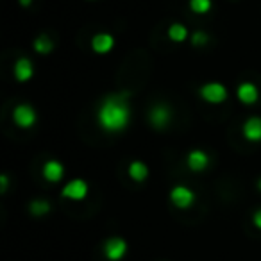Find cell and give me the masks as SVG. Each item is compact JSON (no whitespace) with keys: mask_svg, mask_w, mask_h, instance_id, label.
I'll return each instance as SVG.
<instances>
[{"mask_svg":"<svg viewBox=\"0 0 261 261\" xmlns=\"http://www.w3.org/2000/svg\"><path fill=\"white\" fill-rule=\"evenodd\" d=\"M0 181H2V192H6V188H8V177H6V175H2V177H0Z\"/></svg>","mask_w":261,"mask_h":261,"instance_id":"21","label":"cell"},{"mask_svg":"<svg viewBox=\"0 0 261 261\" xmlns=\"http://www.w3.org/2000/svg\"><path fill=\"white\" fill-rule=\"evenodd\" d=\"M207 161L210 160H207L206 152H202V150H193L188 156V167L192 168L193 172H200L207 167Z\"/></svg>","mask_w":261,"mask_h":261,"instance_id":"10","label":"cell"},{"mask_svg":"<svg viewBox=\"0 0 261 261\" xmlns=\"http://www.w3.org/2000/svg\"><path fill=\"white\" fill-rule=\"evenodd\" d=\"M31 213L36 215V217H41V215L48 213V210H50V206H48L47 200H34L33 204L29 206Z\"/></svg>","mask_w":261,"mask_h":261,"instance_id":"18","label":"cell"},{"mask_svg":"<svg viewBox=\"0 0 261 261\" xmlns=\"http://www.w3.org/2000/svg\"><path fill=\"white\" fill-rule=\"evenodd\" d=\"M63 165L58 163V161H48V163H45L43 167V175L47 181L50 182H58L59 179L63 177Z\"/></svg>","mask_w":261,"mask_h":261,"instance_id":"11","label":"cell"},{"mask_svg":"<svg viewBox=\"0 0 261 261\" xmlns=\"http://www.w3.org/2000/svg\"><path fill=\"white\" fill-rule=\"evenodd\" d=\"M200 97L210 104H220L227 97V90L220 83H207L200 88Z\"/></svg>","mask_w":261,"mask_h":261,"instance_id":"2","label":"cell"},{"mask_svg":"<svg viewBox=\"0 0 261 261\" xmlns=\"http://www.w3.org/2000/svg\"><path fill=\"white\" fill-rule=\"evenodd\" d=\"M238 98L243 104H254L257 100V88L252 83H243L238 88Z\"/></svg>","mask_w":261,"mask_h":261,"instance_id":"9","label":"cell"},{"mask_svg":"<svg viewBox=\"0 0 261 261\" xmlns=\"http://www.w3.org/2000/svg\"><path fill=\"white\" fill-rule=\"evenodd\" d=\"M91 45H93L95 52H98V54H106V52H109L113 48L115 40H113L109 34H97V36L93 38V41H91Z\"/></svg>","mask_w":261,"mask_h":261,"instance_id":"12","label":"cell"},{"mask_svg":"<svg viewBox=\"0 0 261 261\" xmlns=\"http://www.w3.org/2000/svg\"><path fill=\"white\" fill-rule=\"evenodd\" d=\"M88 195V185L83 179H73L63 188V197L70 200H83Z\"/></svg>","mask_w":261,"mask_h":261,"instance_id":"5","label":"cell"},{"mask_svg":"<svg viewBox=\"0 0 261 261\" xmlns=\"http://www.w3.org/2000/svg\"><path fill=\"white\" fill-rule=\"evenodd\" d=\"M147 174H149V170H147V167L143 163H140V161H135V163L129 165V175L135 181H143V179L147 177Z\"/></svg>","mask_w":261,"mask_h":261,"instance_id":"14","label":"cell"},{"mask_svg":"<svg viewBox=\"0 0 261 261\" xmlns=\"http://www.w3.org/2000/svg\"><path fill=\"white\" fill-rule=\"evenodd\" d=\"M168 36H170V40L175 41V43H181V41H185L186 36H188V31H186V27L181 25V23H174V25L168 29Z\"/></svg>","mask_w":261,"mask_h":261,"instance_id":"15","label":"cell"},{"mask_svg":"<svg viewBox=\"0 0 261 261\" xmlns=\"http://www.w3.org/2000/svg\"><path fill=\"white\" fill-rule=\"evenodd\" d=\"M257 188H259V190H261V179H259V182H257Z\"/></svg>","mask_w":261,"mask_h":261,"instance_id":"23","label":"cell"},{"mask_svg":"<svg viewBox=\"0 0 261 261\" xmlns=\"http://www.w3.org/2000/svg\"><path fill=\"white\" fill-rule=\"evenodd\" d=\"M31 2H33V0H20V4H22V6H29Z\"/></svg>","mask_w":261,"mask_h":261,"instance_id":"22","label":"cell"},{"mask_svg":"<svg viewBox=\"0 0 261 261\" xmlns=\"http://www.w3.org/2000/svg\"><path fill=\"white\" fill-rule=\"evenodd\" d=\"M52 47H54V43H52L50 38H48L47 34H41V36H38V40L34 41V48H36L40 54H47V52H50Z\"/></svg>","mask_w":261,"mask_h":261,"instance_id":"16","label":"cell"},{"mask_svg":"<svg viewBox=\"0 0 261 261\" xmlns=\"http://www.w3.org/2000/svg\"><path fill=\"white\" fill-rule=\"evenodd\" d=\"M252 220H254V225H256L257 229H261V210H257L256 213H254Z\"/></svg>","mask_w":261,"mask_h":261,"instance_id":"20","label":"cell"},{"mask_svg":"<svg viewBox=\"0 0 261 261\" xmlns=\"http://www.w3.org/2000/svg\"><path fill=\"white\" fill-rule=\"evenodd\" d=\"M206 41H207V34L204 33L193 34V45H206Z\"/></svg>","mask_w":261,"mask_h":261,"instance_id":"19","label":"cell"},{"mask_svg":"<svg viewBox=\"0 0 261 261\" xmlns=\"http://www.w3.org/2000/svg\"><path fill=\"white\" fill-rule=\"evenodd\" d=\"M243 135H245L247 140L250 142H259L261 140V118L257 116H252L245 122L243 125Z\"/></svg>","mask_w":261,"mask_h":261,"instance_id":"7","label":"cell"},{"mask_svg":"<svg viewBox=\"0 0 261 261\" xmlns=\"http://www.w3.org/2000/svg\"><path fill=\"white\" fill-rule=\"evenodd\" d=\"M150 122L158 129H163L168 122H170V109L167 106H156V108L150 111Z\"/></svg>","mask_w":261,"mask_h":261,"instance_id":"8","label":"cell"},{"mask_svg":"<svg viewBox=\"0 0 261 261\" xmlns=\"http://www.w3.org/2000/svg\"><path fill=\"white\" fill-rule=\"evenodd\" d=\"M13 118L18 123L22 129H27V127H33V123L36 122V113L31 106H18L13 113Z\"/></svg>","mask_w":261,"mask_h":261,"instance_id":"6","label":"cell"},{"mask_svg":"<svg viewBox=\"0 0 261 261\" xmlns=\"http://www.w3.org/2000/svg\"><path fill=\"white\" fill-rule=\"evenodd\" d=\"M127 252V243L122 238H109L104 245V254L108 259L118 261L125 256Z\"/></svg>","mask_w":261,"mask_h":261,"instance_id":"4","label":"cell"},{"mask_svg":"<svg viewBox=\"0 0 261 261\" xmlns=\"http://www.w3.org/2000/svg\"><path fill=\"white\" fill-rule=\"evenodd\" d=\"M130 113L125 97H108L98 109V122L106 130H122L129 123Z\"/></svg>","mask_w":261,"mask_h":261,"instance_id":"1","label":"cell"},{"mask_svg":"<svg viewBox=\"0 0 261 261\" xmlns=\"http://www.w3.org/2000/svg\"><path fill=\"white\" fill-rule=\"evenodd\" d=\"M15 77L18 81H27L33 77V63L29 59H18L15 65Z\"/></svg>","mask_w":261,"mask_h":261,"instance_id":"13","label":"cell"},{"mask_svg":"<svg viewBox=\"0 0 261 261\" xmlns=\"http://www.w3.org/2000/svg\"><path fill=\"white\" fill-rule=\"evenodd\" d=\"M190 8L197 15H204L211 9V0H190Z\"/></svg>","mask_w":261,"mask_h":261,"instance_id":"17","label":"cell"},{"mask_svg":"<svg viewBox=\"0 0 261 261\" xmlns=\"http://www.w3.org/2000/svg\"><path fill=\"white\" fill-rule=\"evenodd\" d=\"M170 199L177 207L186 210V207H190L193 202H195V193H193L190 188H186V186H175L170 193Z\"/></svg>","mask_w":261,"mask_h":261,"instance_id":"3","label":"cell"}]
</instances>
